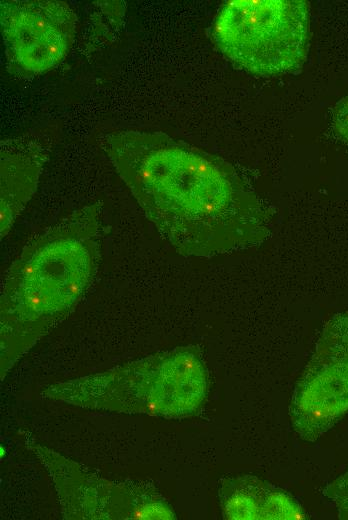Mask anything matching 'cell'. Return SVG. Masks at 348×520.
I'll return each instance as SVG.
<instances>
[{
  "label": "cell",
  "mask_w": 348,
  "mask_h": 520,
  "mask_svg": "<svg viewBox=\"0 0 348 520\" xmlns=\"http://www.w3.org/2000/svg\"><path fill=\"white\" fill-rule=\"evenodd\" d=\"M218 49L240 68L261 76L283 74L304 61L309 8L303 0H232L212 30Z\"/></svg>",
  "instance_id": "cell-4"
},
{
  "label": "cell",
  "mask_w": 348,
  "mask_h": 520,
  "mask_svg": "<svg viewBox=\"0 0 348 520\" xmlns=\"http://www.w3.org/2000/svg\"><path fill=\"white\" fill-rule=\"evenodd\" d=\"M348 413V310L322 330L290 403L294 431L315 441Z\"/></svg>",
  "instance_id": "cell-5"
},
{
  "label": "cell",
  "mask_w": 348,
  "mask_h": 520,
  "mask_svg": "<svg viewBox=\"0 0 348 520\" xmlns=\"http://www.w3.org/2000/svg\"><path fill=\"white\" fill-rule=\"evenodd\" d=\"M102 147L146 218L178 253L212 257L268 237L261 202L222 158L159 131L111 132Z\"/></svg>",
  "instance_id": "cell-1"
},
{
  "label": "cell",
  "mask_w": 348,
  "mask_h": 520,
  "mask_svg": "<svg viewBox=\"0 0 348 520\" xmlns=\"http://www.w3.org/2000/svg\"><path fill=\"white\" fill-rule=\"evenodd\" d=\"M227 519H304L299 504L284 491L252 476L226 480L219 491Z\"/></svg>",
  "instance_id": "cell-9"
},
{
  "label": "cell",
  "mask_w": 348,
  "mask_h": 520,
  "mask_svg": "<svg viewBox=\"0 0 348 520\" xmlns=\"http://www.w3.org/2000/svg\"><path fill=\"white\" fill-rule=\"evenodd\" d=\"M207 389L205 364L189 345L53 384L44 395L93 410L182 418L198 411Z\"/></svg>",
  "instance_id": "cell-3"
},
{
  "label": "cell",
  "mask_w": 348,
  "mask_h": 520,
  "mask_svg": "<svg viewBox=\"0 0 348 520\" xmlns=\"http://www.w3.org/2000/svg\"><path fill=\"white\" fill-rule=\"evenodd\" d=\"M332 126L338 138L348 144V95L334 106Z\"/></svg>",
  "instance_id": "cell-11"
},
{
  "label": "cell",
  "mask_w": 348,
  "mask_h": 520,
  "mask_svg": "<svg viewBox=\"0 0 348 520\" xmlns=\"http://www.w3.org/2000/svg\"><path fill=\"white\" fill-rule=\"evenodd\" d=\"M1 32L9 72L32 78L59 65L76 35L77 16L64 1H2Z\"/></svg>",
  "instance_id": "cell-7"
},
{
  "label": "cell",
  "mask_w": 348,
  "mask_h": 520,
  "mask_svg": "<svg viewBox=\"0 0 348 520\" xmlns=\"http://www.w3.org/2000/svg\"><path fill=\"white\" fill-rule=\"evenodd\" d=\"M98 203L32 236L6 271L0 297L1 378L77 307L101 261Z\"/></svg>",
  "instance_id": "cell-2"
},
{
  "label": "cell",
  "mask_w": 348,
  "mask_h": 520,
  "mask_svg": "<svg viewBox=\"0 0 348 520\" xmlns=\"http://www.w3.org/2000/svg\"><path fill=\"white\" fill-rule=\"evenodd\" d=\"M49 150L50 142L43 135L24 134L1 141V239L7 236L37 190Z\"/></svg>",
  "instance_id": "cell-8"
},
{
  "label": "cell",
  "mask_w": 348,
  "mask_h": 520,
  "mask_svg": "<svg viewBox=\"0 0 348 520\" xmlns=\"http://www.w3.org/2000/svg\"><path fill=\"white\" fill-rule=\"evenodd\" d=\"M30 449L46 467L65 519H174L164 499L137 485L86 472L71 459L39 444Z\"/></svg>",
  "instance_id": "cell-6"
},
{
  "label": "cell",
  "mask_w": 348,
  "mask_h": 520,
  "mask_svg": "<svg viewBox=\"0 0 348 520\" xmlns=\"http://www.w3.org/2000/svg\"><path fill=\"white\" fill-rule=\"evenodd\" d=\"M323 494L334 504L339 518L348 520V468L325 487Z\"/></svg>",
  "instance_id": "cell-10"
}]
</instances>
